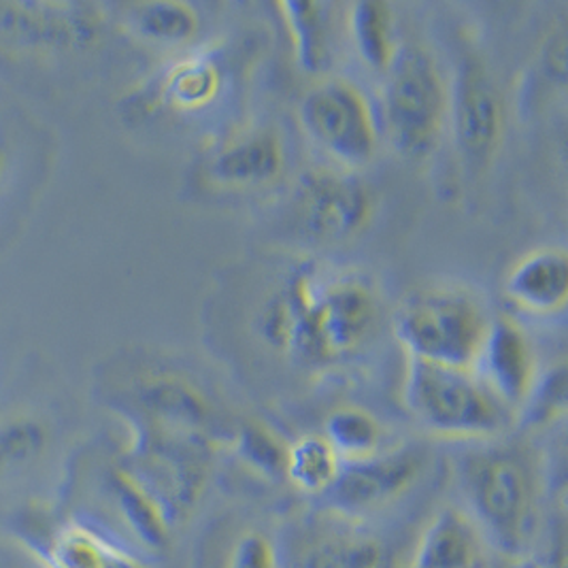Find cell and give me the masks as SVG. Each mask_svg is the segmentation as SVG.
<instances>
[{
  "mask_svg": "<svg viewBox=\"0 0 568 568\" xmlns=\"http://www.w3.org/2000/svg\"><path fill=\"white\" fill-rule=\"evenodd\" d=\"M377 317L375 290L362 277L311 266L273 296L262 331L301 364L326 366L352 356L375 331Z\"/></svg>",
  "mask_w": 568,
  "mask_h": 568,
  "instance_id": "cell-1",
  "label": "cell"
},
{
  "mask_svg": "<svg viewBox=\"0 0 568 568\" xmlns=\"http://www.w3.org/2000/svg\"><path fill=\"white\" fill-rule=\"evenodd\" d=\"M491 320L484 301L463 285L417 290L396 311L394 331L415 361L475 371Z\"/></svg>",
  "mask_w": 568,
  "mask_h": 568,
  "instance_id": "cell-2",
  "label": "cell"
},
{
  "mask_svg": "<svg viewBox=\"0 0 568 568\" xmlns=\"http://www.w3.org/2000/svg\"><path fill=\"white\" fill-rule=\"evenodd\" d=\"M403 400L422 426L447 439H491L509 424V407L468 368L409 358Z\"/></svg>",
  "mask_w": 568,
  "mask_h": 568,
  "instance_id": "cell-3",
  "label": "cell"
},
{
  "mask_svg": "<svg viewBox=\"0 0 568 568\" xmlns=\"http://www.w3.org/2000/svg\"><path fill=\"white\" fill-rule=\"evenodd\" d=\"M386 75L384 118L392 145L409 158L430 154L449 118V88L437 60L422 48H400Z\"/></svg>",
  "mask_w": 568,
  "mask_h": 568,
  "instance_id": "cell-4",
  "label": "cell"
},
{
  "mask_svg": "<svg viewBox=\"0 0 568 568\" xmlns=\"http://www.w3.org/2000/svg\"><path fill=\"white\" fill-rule=\"evenodd\" d=\"M463 479L470 519L481 535L505 551H517L535 521V479L528 466L511 452L491 449L466 460Z\"/></svg>",
  "mask_w": 568,
  "mask_h": 568,
  "instance_id": "cell-5",
  "label": "cell"
},
{
  "mask_svg": "<svg viewBox=\"0 0 568 568\" xmlns=\"http://www.w3.org/2000/svg\"><path fill=\"white\" fill-rule=\"evenodd\" d=\"M301 122L311 139L345 169H361L377 152L375 111L361 88L347 79L313 85L301 104Z\"/></svg>",
  "mask_w": 568,
  "mask_h": 568,
  "instance_id": "cell-6",
  "label": "cell"
},
{
  "mask_svg": "<svg viewBox=\"0 0 568 568\" xmlns=\"http://www.w3.org/2000/svg\"><path fill=\"white\" fill-rule=\"evenodd\" d=\"M449 120L458 150L470 164L484 166L500 145L505 109L488 69L475 55L458 67L449 90Z\"/></svg>",
  "mask_w": 568,
  "mask_h": 568,
  "instance_id": "cell-7",
  "label": "cell"
},
{
  "mask_svg": "<svg viewBox=\"0 0 568 568\" xmlns=\"http://www.w3.org/2000/svg\"><path fill=\"white\" fill-rule=\"evenodd\" d=\"M298 207L303 224L322 241H347L375 215V196L364 181L333 171H311L303 180Z\"/></svg>",
  "mask_w": 568,
  "mask_h": 568,
  "instance_id": "cell-8",
  "label": "cell"
},
{
  "mask_svg": "<svg viewBox=\"0 0 568 568\" xmlns=\"http://www.w3.org/2000/svg\"><path fill=\"white\" fill-rule=\"evenodd\" d=\"M419 470L422 456L414 449L375 454L356 463H343L333 488L326 494L343 511H368L409 490Z\"/></svg>",
  "mask_w": 568,
  "mask_h": 568,
  "instance_id": "cell-9",
  "label": "cell"
},
{
  "mask_svg": "<svg viewBox=\"0 0 568 568\" xmlns=\"http://www.w3.org/2000/svg\"><path fill=\"white\" fill-rule=\"evenodd\" d=\"M475 373L511 409L524 407L537 384L535 349L514 320H491Z\"/></svg>",
  "mask_w": 568,
  "mask_h": 568,
  "instance_id": "cell-10",
  "label": "cell"
},
{
  "mask_svg": "<svg viewBox=\"0 0 568 568\" xmlns=\"http://www.w3.org/2000/svg\"><path fill=\"white\" fill-rule=\"evenodd\" d=\"M505 292L519 310L551 315L565 310L568 296V258L560 247H541L511 266Z\"/></svg>",
  "mask_w": 568,
  "mask_h": 568,
  "instance_id": "cell-11",
  "label": "cell"
},
{
  "mask_svg": "<svg viewBox=\"0 0 568 568\" xmlns=\"http://www.w3.org/2000/svg\"><path fill=\"white\" fill-rule=\"evenodd\" d=\"M484 535L463 511L447 507L430 519L405 568H481Z\"/></svg>",
  "mask_w": 568,
  "mask_h": 568,
  "instance_id": "cell-12",
  "label": "cell"
},
{
  "mask_svg": "<svg viewBox=\"0 0 568 568\" xmlns=\"http://www.w3.org/2000/svg\"><path fill=\"white\" fill-rule=\"evenodd\" d=\"M43 560L48 568H143L124 547L79 521H69L53 532Z\"/></svg>",
  "mask_w": 568,
  "mask_h": 568,
  "instance_id": "cell-13",
  "label": "cell"
},
{
  "mask_svg": "<svg viewBox=\"0 0 568 568\" xmlns=\"http://www.w3.org/2000/svg\"><path fill=\"white\" fill-rule=\"evenodd\" d=\"M282 141L268 132H254L236 139L213 158L211 173L226 185H262L277 180L284 169Z\"/></svg>",
  "mask_w": 568,
  "mask_h": 568,
  "instance_id": "cell-14",
  "label": "cell"
},
{
  "mask_svg": "<svg viewBox=\"0 0 568 568\" xmlns=\"http://www.w3.org/2000/svg\"><path fill=\"white\" fill-rule=\"evenodd\" d=\"M277 9L284 16V24L292 41L294 58L305 73H320L331 60V34L324 4L292 0L280 2Z\"/></svg>",
  "mask_w": 568,
  "mask_h": 568,
  "instance_id": "cell-15",
  "label": "cell"
},
{
  "mask_svg": "<svg viewBox=\"0 0 568 568\" xmlns=\"http://www.w3.org/2000/svg\"><path fill=\"white\" fill-rule=\"evenodd\" d=\"M349 30L362 60L371 69L388 73L400 50L394 37V13L388 2H356L349 11Z\"/></svg>",
  "mask_w": 568,
  "mask_h": 568,
  "instance_id": "cell-16",
  "label": "cell"
},
{
  "mask_svg": "<svg viewBox=\"0 0 568 568\" xmlns=\"http://www.w3.org/2000/svg\"><path fill=\"white\" fill-rule=\"evenodd\" d=\"M113 490L130 530L148 547H164L169 537V516L155 491L126 470L113 475Z\"/></svg>",
  "mask_w": 568,
  "mask_h": 568,
  "instance_id": "cell-17",
  "label": "cell"
},
{
  "mask_svg": "<svg viewBox=\"0 0 568 568\" xmlns=\"http://www.w3.org/2000/svg\"><path fill=\"white\" fill-rule=\"evenodd\" d=\"M341 458L326 437L307 435L287 445L284 475L307 494H326L341 470Z\"/></svg>",
  "mask_w": 568,
  "mask_h": 568,
  "instance_id": "cell-18",
  "label": "cell"
},
{
  "mask_svg": "<svg viewBox=\"0 0 568 568\" xmlns=\"http://www.w3.org/2000/svg\"><path fill=\"white\" fill-rule=\"evenodd\" d=\"M326 440L341 463H356L379 454L382 424L361 407H341L326 419Z\"/></svg>",
  "mask_w": 568,
  "mask_h": 568,
  "instance_id": "cell-19",
  "label": "cell"
},
{
  "mask_svg": "<svg viewBox=\"0 0 568 568\" xmlns=\"http://www.w3.org/2000/svg\"><path fill=\"white\" fill-rule=\"evenodd\" d=\"M382 545L364 532H331L313 542L303 568H382Z\"/></svg>",
  "mask_w": 568,
  "mask_h": 568,
  "instance_id": "cell-20",
  "label": "cell"
},
{
  "mask_svg": "<svg viewBox=\"0 0 568 568\" xmlns=\"http://www.w3.org/2000/svg\"><path fill=\"white\" fill-rule=\"evenodd\" d=\"M136 30L160 43H183L199 30V16L183 2H145L134 7Z\"/></svg>",
  "mask_w": 568,
  "mask_h": 568,
  "instance_id": "cell-21",
  "label": "cell"
},
{
  "mask_svg": "<svg viewBox=\"0 0 568 568\" xmlns=\"http://www.w3.org/2000/svg\"><path fill=\"white\" fill-rule=\"evenodd\" d=\"M220 69L209 58H187L173 67L164 92L181 109H196L211 103L220 90Z\"/></svg>",
  "mask_w": 568,
  "mask_h": 568,
  "instance_id": "cell-22",
  "label": "cell"
},
{
  "mask_svg": "<svg viewBox=\"0 0 568 568\" xmlns=\"http://www.w3.org/2000/svg\"><path fill=\"white\" fill-rule=\"evenodd\" d=\"M48 445V430L32 417L0 424V477L37 460Z\"/></svg>",
  "mask_w": 568,
  "mask_h": 568,
  "instance_id": "cell-23",
  "label": "cell"
},
{
  "mask_svg": "<svg viewBox=\"0 0 568 568\" xmlns=\"http://www.w3.org/2000/svg\"><path fill=\"white\" fill-rule=\"evenodd\" d=\"M148 405L175 422L201 424L207 417L205 400L178 379H155L145 388Z\"/></svg>",
  "mask_w": 568,
  "mask_h": 568,
  "instance_id": "cell-24",
  "label": "cell"
},
{
  "mask_svg": "<svg viewBox=\"0 0 568 568\" xmlns=\"http://www.w3.org/2000/svg\"><path fill=\"white\" fill-rule=\"evenodd\" d=\"M239 449H241L243 458L262 473L275 475V473L285 470L287 445H282V440L260 424H250L247 428H243Z\"/></svg>",
  "mask_w": 568,
  "mask_h": 568,
  "instance_id": "cell-25",
  "label": "cell"
},
{
  "mask_svg": "<svg viewBox=\"0 0 568 568\" xmlns=\"http://www.w3.org/2000/svg\"><path fill=\"white\" fill-rule=\"evenodd\" d=\"M224 568H282L277 545L258 528H247L231 542Z\"/></svg>",
  "mask_w": 568,
  "mask_h": 568,
  "instance_id": "cell-26",
  "label": "cell"
},
{
  "mask_svg": "<svg viewBox=\"0 0 568 568\" xmlns=\"http://www.w3.org/2000/svg\"><path fill=\"white\" fill-rule=\"evenodd\" d=\"M565 400H567V377H565V368L558 366L551 373H547L542 382L537 379L528 400L524 403L526 417L532 424L549 422L554 419V415L565 412Z\"/></svg>",
  "mask_w": 568,
  "mask_h": 568,
  "instance_id": "cell-27",
  "label": "cell"
},
{
  "mask_svg": "<svg viewBox=\"0 0 568 568\" xmlns=\"http://www.w3.org/2000/svg\"><path fill=\"white\" fill-rule=\"evenodd\" d=\"M4 169H7V150H4V145L0 141V180L4 175Z\"/></svg>",
  "mask_w": 568,
  "mask_h": 568,
  "instance_id": "cell-28",
  "label": "cell"
},
{
  "mask_svg": "<svg viewBox=\"0 0 568 568\" xmlns=\"http://www.w3.org/2000/svg\"><path fill=\"white\" fill-rule=\"evenodd\" d=\"M496 568H511V567H507V565H503V567H496Z\"/></svg>",
  "mask_w": 568,
  "mask_h": 568,
  "instance_id": "cell-29",
  "label": "cell"
}]
</instances>
